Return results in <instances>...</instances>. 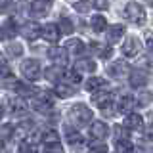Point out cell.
Listing matches in <instances>:
<instances>
[{
    "label": "cell",
    "mask_w": 153,
    "mask_h": 153,
    "mask_svg": "<svg viewBox=\"0 0 153 153\" xmlns=\"http://www.w3.org/2000/svg\"><path fill=\"white\" fill-rule=\"evenodd\" d=\"M21 35L27 40H35L38 35H42V27H38V23H35V21H29L21 27Z\"/></svg>",
    "instance_id": "obj_11"
},
{
    "label": "cell",
    "mask_w": 153,
    "mask_h": 153,
    "mask_svg": "<svg viewBox=\"0 0 153 153\" xmlns=\"http://www.w3.org/2000/svg\"><path fill=\"white\" fill-rule=\"evenodd\" d=\"M48 10H50L48 0H40V2H31V6H29V13H31L33 17H42V16L48 13Z\"/></svg>",
    "instance_id": "obj_16"
},
{
    "label": "cell",
    "mask_w": 153,
    "mask_h": 153,
    "mask_svg": "<svg viewBox=\"0 0 153 153\" xmlns=\"http://www.w3.org/2000/svg\"><path fill=\"white\" fill-rule=\"evenodd\" d=\"M147 84V73L142 69H134L130 71V86L132 88H143Z\"/></svg>",
    "instance_id": "obj_13"
},
{
    "label": "cell",
    "mask_w": 153,
    "mask_h": 153,
    "mask_svg": "<svg viewBox=\"0 0 153 153\" xmlns=\"http://www.w3.org/2000/svg\"><path fill=\"white\" fill-rule=\"evenodd\" d=\"M92 115H94V111L84 103H76L69 109V119L76 126H80V124H90L92 123Z\"/></svg>",
    "instance_id": "obj_1"
},
{
    "label": "cell",
    "mask_w": 153,
    "mask_h": 153,
    "mask_svg": "<svg viewBox=\"0 0 153 153\" xmlns=\"http://www.w3.org/2000/svg\"><path fill=\"white\" fill-rule=\"evenodd\" d=\"M33 132H35V123H33V121H23L16 128V134L21 136V138H25V140H29V136H31Z\"/></svg>",
    "instance_id": "obj_20"
},
{
    "label": "cell",
    "mask_w": 153,
    "mask_h": 153,
    "mask_svg": "<svg viewBox=\"0 0 153 153\" xmlns=\"http://www.w3.org/2000/svg\"><path fill=\"white\" fill-rule=\"evenodd\" d=\"M19 151H23V153H29V151H35V146H33V142H29V143H23V146L19 147Z\"/></svg>",
    "instance_id": "obj_36"
},
{
    "label": "cell",
    "mask_w": 153,
    "mask_h": 153,
    "mask_svg": "<svg viewBox=\"0 0 153 153\" xmlns=\"http://www.w3.org/2000/svg\"><path fill=\"white\" fill-rule=\"evenodd\" d=\"M40 142L44 143V147L48 151H63V147H61V143H59V134L56 130H52V128H48L46 132H42Z\"/></svg>",
    "instance_id": "obj_4"
},
{
    "label": "cell",
    "mask_w": 153,
    "mask_h": 153,
    "mask_svg": "<svg viewBox=\"0 0 153 153\" xmlns=\"http://www.w3.org/2000/svg\"><path fill=\"white\" fill-rule=\"evenodd\" d=\"M73 92H75V86L65 82V80H61V82L56 84V94L59 96V98H69V96H73Z\"/></svg>",
    "instance_id": "obj_21"
},
{
    "label": "cell",
    "mask_w": 153,
    "mask_h": 153,
    "mask_svg": "<svg viewBox=\"0 0 153 153\" xmlns=\"http://www.w3.org/2000/svg\"><path fill=\"white\" fill-rule=\"evenodd\" d=\"M149 132H153V119H151V124H149Z\"/></svg>",
    "instance_id": "obj_41"
},
{
    "label": "cell",
    "mask_w": 153,
    "mask_h": 153,
    "mask_svg": "<svg viewBox=\"0 0 153 153\" xmlns=\"http://www.w3.org/2000/svg\"><path fill=\"white\" fill-rule=\"evenodd\" d=\"M21 54H23V46L19 44V42H10V44H6V56L19 57Z\"/></svg>",
    "instance_id": "obj_29"
},
{
    "label": "cell",
    "mask_w": 153,
    "mask_h": 153,
    "mask_svg": "<svg viewBox=\"0 0 153 153\" xmlns=\"http://www.w3.org/2000/svg\"><path fill=\"white\" fill-rule=\"evenodd\" d=\"M92 8H94V4L88 2V0H79V2L73 4V10H75V12H79V13H88Z\"/></svg>",
    "instance_id": "obj_31"
},
{
    "label": "cell",
    "mask_w": 153,
    "mask_h": 153,
    "mask_svg": "<svg viewBox=\"0 0 153 153\" xmlns=\"http://www.w3.org/2000/svg\"><path fill=\"white\" fill-rule=\"evenodd\" d=\"M65 140L71 143V146H80V143L84 142V138H82V134H80L76 128H65Z\"/></svg>",
    "instance_id": "obj_19"
},
{
    "label": "cell",
    "mask_w": 153,
    "mask_h": 153,
    "mask_svg": "<svg viewBox=\"0 0 153 153\" xmlns=\"http://www.w3.org/2000/svg\"><path fill=\"white\" fill-rule=\"evenodd\" d=\"M128 73H130V67H128V63L123 61V59L113 61V63L107 67V75L113 76V79H123V76L128 75Z\"/></svg>",
    "instance_id": "obj_6"
},
{
    "label": "cell",
    "mask_w": 153,
    "mask_h": 153,
    "mask_svg": "<svg viewBox=\"0 0 153 153\" xmlns=\"http://www.w3.org/2000/svg\"><path fill=\"white\" fill-rule=\"evenodd\" d=\"M59 35H61V31H59V27L54 25V23H48L46 27H42V38L48 42H57L59 40Z\"/></svg>",
    "instance_id": "obj_14"
},
{
    "label": "cell",
    "mask_w": 153,
    "mask_h": 153,
    "mask_svg": "<svg viewBox=\"0 0 153 153\" xmlns=\"http://www.w3.org/2000/svg\"><path fill=\"white\" fill-rule=\"evenodd\" d=\"M142 52V42H140V38L138 36H128L126 40H124V44H123V54L126 56V57H134V56H138Z\"/></svg>",
    "instance_id": "obj_5"
},
{
    "label": "cell",
    "mask_w": 153,
    "mask_h": 153,
    "mask_svg": "<svg viewBox=\"0 0 153 153\" xmlns=\"http://www.w3.org/2000/svg\"><path fill=\"white\" fill-rule=\"evenodd\" d=\"M63 80L65 82H69V84H73V86H79L80 84V71L76 69H67L65 73H63Z\"/></svg>",
    "instance_id": "obj_24"
},
{
    "label": "cell",
    "mask_w": 153,
    "mask_h": 153,
    "mask_svg": "<svg viewBox=\"0 0 153 153\" xmlns=\"http://www.w3.org/2000/svg\"><path fill=\"white\" fill-rule=\"evenodd\" d=\"M48 2H52V0H48Z\"/></svg>",
    "instance_id": "obj_43"
},
{
    "label": "cell",
    "mask_w": 153,
    "mask_h": 153,
    "mask_svg": "<svg viewBox=\"0 0 153 153\" xmlns=\"http://www.w3.org/2000/svg\"><path fill=\"white\" fill-rule=\"evenodd\" d=\"M92 4H94V8L96 10H107V0H92Z\"/></svg>",
    "instance_id": "obj_35"
},
{
    "label": "cell",
    "mask_w": 153,
    "mask_h": 153,
    "mask_svg": "<svg viewBox=\"0 0 153 153\" xmlns=\"http://www.w3.org/2000/svg\"><path fill=\"white\" fill-rule=\"evenodd\" d=\"M124 17L130 23H134V25H143V23H146V12H143V8L136 2L126 4V8H124Z\"/></svg>",
    "instance_id": "obj_2"
},
{
    "label": "cell",
    "mask_w": 153,
    "mask_h": 153,
    "mask_svg": "<svg viewBox=\"0 0 153 153\" xmlns=\"http://www.w3.org/2000/svg\"><path fill=\"white\" fill-rule=\"evenodd\" d=\"M136 103H138V102L134 100V96H130V94H123V96H121V100H119L117 109H119V113L128 115L134 107H136Z\"/></svg>",
    "instance_id": "obj_10"
},
{
    "label": "cell",
    "mask_w": 153,
    "mask_h": 153,
    "mask_svg": "<svg viewBox=\"0 0 153 153\" xmlns=\"http://www.w3.org/2000/svg\"><path fill=\"white\" fill-rule=\"evenodd\" d=\"M90 23H92V29L96 33H103L105 29H107V19H105L103 16H94Z\"/></svg>",
    "instance_id": "obj_27"
},
{
    "label": "cell",
    "mask_w": 153,
    "mask_h": 153,
    "mask_svg": "<svg viewBox=\"0 0 153 153\" xmlns=\"http://www.w3.org/2000/svg\"><path fill=\"white\" fill-rule=\"evenodd\" d=\"M21 73L25 76L27 80H38V76H40L42 69H40V61L38 59H25L21 63Z\"/></svg>",
    "instance_id": "obj_3"
},
{
    "label": "cell",
    "mask_w": 153,
    "mask_h": 153,
    "mask_svg": "<svg viewBox=\"0 0 153 153\" xmlns=\"http://www.w3.org/2000/svg\"><path fill=\"white\" fill-rule=\"evenodd\" d=\"M124 126H128L130 130H143V119H142V115H138V113H128L126 115V119H124Z\"/></svg>",
    "instance_id": "obj_17"
},
{
    "label": "cell",
    "mask_w": 153,
    "mask_h": 153,
    "mask_svg": "<svg viewBox=\"0 0 153 153\" xmlns=\"http://www.w3.org/2000/svg\"><path fill=\"white\" fill-rule=\"evenodd\" d=\"M115 149H117V151H134V146L128 142V138H124V140H117Z\"/></svg>",
    "instance_id": "obj_33"
},
{
    "label": "cell",
    "mask_w": 153,
    "mask_h": 153,
    "mask_svg": "<svg viewBox=\"0 0 153 153\" xmlns=\"http://www.w3.org/2000/svg\"><path fill=\"white\" fill-rule=\"evenodd\" d=\"M67 48H52L48 50V57L54 61L56 65H67Z\"/></svg>",
    "instance_id": "obj_15"
},
{
    "label": "cell",
    "mask_w": 153,
    "mask_h": 153,
    "mask_svg": "<svg viewBox=\"0 0 153 153\" xmlns=\"http://www.w3.org/2000/svg\"><path fill=\"white\" fill-rule=\"evenodd\" d=\"M126 33V29H124V25H113V27H109L107 29V42L109 44H115V42H119V40H123V35Z\"/></svg>",
    "instance_id": "obj_18"
},
{
    "label": "cell",
    "mask_w": 153,
    "mask_h": 153,
    "mask_svg": "<svg viewBox=\"0 0 153 153\" xmlns=\"http://www.w3.org/2000/svg\"><path fill=\"white\" fill-rule=\"evenodd\" d=\"M75 67L80 71V73H94V71H96V63H94V59H90V57H82V59H79L75 63Z\"/></svg>",
    "instance_id": "obj_22"
},
{
    "label": "cell",
    "mask_w": 153,
    "mask_h": 153,
    "mask_svg": "<svg viewBox=\"0 0 153 153\" xmlns=\"http://www.w3.org/2000/svg\"><path fill=\"white\" fill-rule=\"evenodd\" d=\"M109 84V80L102 79V76H90L88 80H86V90H88L90 94L94 92H100V90H105Z\"/></svg>",
    "instance_id": "obj_12"
},
{
    "label": "cell",
    "mask_w": 153,
    "mask_h": 153,
    "mask_svg": "<svg viewBox=\"0 0 153 153\" xmlns=\"http://www.w3.org/2000/svg\"><path fill=\"white\" fill-rule=\"evenodd\" d=\"M147 52H149V54H153V36L147 38Z\"/></svg>",
    "instance_id": "obj_39"
},
{
    "label": "cell",
    "mask_w": 153,
    "mask_h": 153,
    "mask_svg": "<svg viewBox=\"0 0 153 153\" xmlns=\"http://www.w3.org/2000/svg\"><path fill=\"white\" fill-rule=\"evenodd\" d=\"M17 33V27H16V21H6L2 25V31H0V36H2V40H8V38L16 36Z\"/></svg>",
    "instance_id": "obj_25"
},
{
    "label": "cell",
    "mask_w": 153,
    "mask_h": 153,
    "mask_svg": "<svg viewBox=\"0 0 153 153\" xmlns=\"http://www.w3.org/2000/svg\"><path fill=\"white\" fill-rule=\"evenodd\" d=\"M128 130H130L128 126L117 124V126H115V138H117V140H124V138H128Z\"/></svg>",
    "instance_id": "obj_34"
},
{
    "label": "cell",
    "mask_w": 153,
    "mask_h": 153,
    "mask_svg": "<svg viewBox=\"0 0 153 153\" xmlns=\"http://www.w3.org/2000/svg\"><path fill=\"white\" fill-rule=\"evenodd\" d=\"M10 107H12V113L13 115H25L29 111V105H27V100L25 96H16V98L10 100Z\"/></svg>",
    "instance_id": "obj_9"
},
{
    "label": "cell",
    "mask_w": 153,
    "mask_h": 153,
    "mask_svg": "<svg viewBox=\"0 0 153 153\" xmlns=\"http://www.w3.org/2000/svg\"><path fill=\"white\" fill-rule=\"evenodd\" d=\"M143 142H147V146H149L151 149H153V132H149V136H147V138H146Z\"/></svg>",
    "instance_id": "obj_40"
},
{
    "label": "cell",
    "mask_w": 153,
    "mask_h": 153,
    "mask_svg": "<svg viewBox=\"0 0 153 153\" xmlns=\"http://www.w3.org/2000/svg\"><path fill=\"white\" fill-rule=\"evenodd\" d=\"M12 10V2L10 0H2V13H8Z\"/></svg>",
    "instance_id": "obj_37"
},
{
    "label": "cell",
    "mask_w": 153,
    "mask_h": 153,
    "mask_svg": "<svg viewBox=\"0 0 153 153\" xmlns=\"http://www.w3.org/2000/svg\"><path fill=\"white\" fill-rule=\"evenodd\" d=\"M63 65H56V67H50V69H46V76L50 80H61V76H63Z\"/></svg>",
    "instance_id": "obj_30"
},
{
    "label": "cell",
    "mask_w": 153,
    "mask_h": 153,
    "mask_svg": "<svg viewBox=\"0 0 153 153\" xmlns=\"http://www.w3.org/2000/svg\"><path fill=\"white\" fill-rule=\"evenodd\" d=\"M65 48L76 56V54H82V52H84V42L79 40V38H69V40L65 42Z\"/></svg>",
    "instance_id": "obj_26"
},
{
    "label": "cell",
    "mask_w": 153,
    "mask_h": 153,
    "mask_svg": "<svg viewBox=\"0 0 153 153\" xmlns=\"http://www.w3.org/2000/svg\"><path fill=\"white\" fill-rule=\"evenodd\" d=\"M12 136H16V126H12V124H2V126H0V140L10 142Z\"/></svg>",
    "instance_id": "obj_28"
},
{
    "label": "cell",
    "mask_w": 153,
    "mask_h": 153,
    "mask_svg": "<svg viewBox=\"0 0 153 153\" xmlns=\"http://www.w3.org/2000/svg\"><path fill=\"white\" fill-rule=\"evenodd\" d=\"M147 2H149V6H151V8H153V0H147Z\"/></svg>",
    "instance_id": "obj_42"
},
{
    "label": "cell",
    "mask_w": 153,
    "mask_h": 153,
    "mask_svg": "<svg viewBox=\"0 0 153 153\" xmlns=\"http://www.w3.org/2000/svg\"><path fill=\"white\" fill-rule=\"evenodd\" d=\"M90 50H92L94 54H98L102 59H109V57H111V54H113V50H111L109 46L98 44V42H92V44H90Z\"/></svg>",
    "instance_id": "obj_23"
},
{
    "label": "cell",
    "mask_w": 153,
    "mask_h": 153,
    "mask_svg": "<svg viewBox=\"0 0 153 153\" xmlns=\"http://www.w3.org/2000/svg\"><path fill=\"white\" fill-rule=\"evenodd\" d=\"M109 134V126L103 121H92L90 123V138L92 140H105Z\"/></svg>",
    "instance_id": "obj_7"
},
{
    "label": "cell",
    "mask_w": 153,
    "mask_h": 153,
    "mask_svg": "<svg viewBox=\"0 0 153 153\" xmlns=\"http://www.w3.org/2000/svg\"><path fill=\"white\" fill-rule=\"evenodd\" d=\"M92 151H107V146H90Z\"/></svg>",
    "instance_id": "obj_38"
},
{
    "label": "cell",
    "mask_w": 153,
    "mask_h": 153,
    "mask_svg": "<svg viewBox=\"0 0 153 153\" xmlns=\"http://www.w3.org/2000/svg\"><path fill=\"white\" fill-rule=\"evenodd\" d=\"M59 29H61V35H71L75 27H73V23H71V19L63 17V19H59Z\"/></svg>",
    "instance_id": "obj_32"
},
{
    "label": "cell",
    "mask_w": 153,
    "mask_h": 153,
    "mask_svg": "<svg viewBox=\"0 0 153 153\" xmlns=\"http://www.w3.org/2000/svg\"><path fill=\"white\" fill-rule=\"evenodd\" d=\"M92 103L96 105V107H100V109L111 107V103H113V94H111V92H103V90H100V92H94V96H92Z\"/></svg>",
    "instance_id": "obj_8"
}]
</instances>
